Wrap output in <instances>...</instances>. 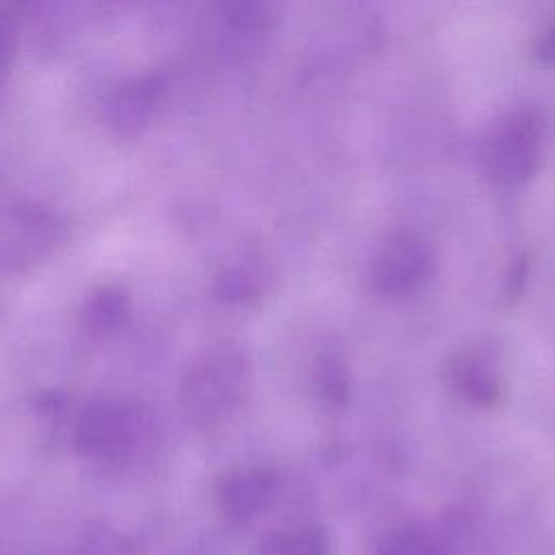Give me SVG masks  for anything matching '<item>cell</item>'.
<instances>
[{"label": "cell", "mask_w": 555, "mask_h": 555, "mask_svg": "<svg viewBox=\"0 0 555 555\" xmlns=\"http://www.w3.org/2000/svg\"><path fill=\"white\" fill-rule=\"evenodd\" d=\"M451 388L475 405H494L503 399L505 382L499 358L488 347H462L444 366Z\"/></svg>", "instance_id": "8992f818"}, {"label": "cell", "mask_w": 555, "mask_h": 555, "mask_svg": "<svg viewBox=\"0 0 555 555\" xmlns=\"http://www.w3.org/2000/svg\"><path fill=\"white\" fill-rule=\"evenodd\" d=\"M141 438L139 414L113 399L93 401L80 414L74 429L76 453L93 460H117L128 455Z\"/></svg>", "instance_id": "277c9868"}, {"label": "cell", "mask_w": 555, "mask_h": 555, "mask_svg": "<svg viewBox=\"0 0 555 555\" xmlns=\"http://www.w3.org/2000/svg\"><path fill=\"white\" fill-rule=\"evenodd\" d=\"M434 273L436 251L431 243L414 232H397L373 256L369 282L375 293L399 297L425 286Z\"/></svg>", "instance_id": "3957f363"}, {"label": "cell", "mask_w": 555, "mask_h": 555, "mask_svg": "<svg viewBox=\"0 0 555 555\" xmlns=\"http://www.w3.org/2000/svg\"><path fill=\"white\" fill-rule=\"evenodd\" d=\"M258 555H330V538L314 522H295L269 533Z\"/></svg>", "instance_id": "8fae6325"}, {"label": "cell", "mask_w": 555, "mask_h": 555, "mask_svg": "<svg viewBox=\"0 0 555 555\" xmlns=\"http://www.w3.org/2000/svg\"><path fill=\"white\" fill-rule=\"evenodd\" d=\"M538 56L544 61L555 59V24L546 28V33L538 39V48H535Z\"/></svg>", "instance_id": "4fadbf2b"}, {"label": "cell", "mask_w": 555, "mask_h": 555, "mask_svg": "<svg viewBox=\"0 0 555 555\" xmlns=\"http://www.w3.org/2000/svg\"><path fill=\"white\" fill-rule=\"evenodd\" d=\"M59 225L54 217L41 208H20L13 223L11 234L7 238L4 256L13 267L22 262H33L43 256L56 238Z\"/></svg>", "instance_id": "ba28073f"}, {"label": "cell", "mask_w": 555, "mask_h": 555, "mask_svg": "<svg viewBox=\"0 0 555 555\" xmlns=\"http://www.w3.org/2000/svg\"><path fill=\"white\" fill-rule=\"evenodd\" d=\"M544 117L535 106H522L494 121L483 150L490 178L503 186L527 182L540 167Z\"/></svg>", "instance_id": "7a4b0ae2"}, {"label": "cell", "mask_w": 555, "mask_h": 555, "mask_svg": "<svg viewBox=\"0 0 555 555\" xmlns=\"http://www.w3.org/2000/svg\"><path fill=\"white\" fill-rule=\"evenodd\" d=\"M132 314L130 297L119 286L98 288L85 304V327L95 336H106L121 330Z\"/></svg>", "instance_id": "30bf717a"}, {"label": "cell", "mask_w": 555, "mask_h": 555, "mask_svg": "<svg viewBox=\"0 0 555 555\" xmlns=\"http://www.w3.org/2000/svg\"><path fill=\"white\" fill-rule=\"evenodd\" d=\"M249 366L241 349L219 345L204 351L184 373L178 408L195 427H210L228 418L245 399Z\"/></svg>", "instance_id": "6da1fadb"}, {"label": "cell", "mask_w": 555, "mask_h": 555, "mask_svg": "<svg viewBox=\"0 0 555 555\" xmlns=\"http://www.w3.org/2000/svg\"><path fill=\"white\" fill-rule=\"evenodd\" d=\"M379 555H449L447 548L427 531L421 529H397L379 548Z\"/></svg>", "instance_id": "7c38bea8"}, {"label": "cell", "mask_w": 555, "mask_h": 555, "mask_svg": "<svg viewBox=\"0 0 555 555\" xmlns=\"http://www.w3.org/2000/svg\"><path fill=\"white\" fill-rule=\"evenodd\" d=\"M163 91L158 76H141L119 87L106 106V119L115 134L134 137L143 132Z\"/></svg>", "instance_id": "52a82bcc"}, {"label": "cell", "mask_w": 555, "mask_h": 555, "mask_svg": "<svg viewBox=\"0 0 555 555\" xmlns=\"http://www.w3.org/2000/svg\"><path fill=\"white\" fill-rule=\"evenodd\" d=\"M278 473L271 466L247 464L223 473L215 488V503L230 522H247L271 505L278 494Z\"/></svg>", "instance_id": "5b68a950"}, {"label": "cell", "mask_w": 555, "mask_h": 555, "mask_svg": "<svg viewBox=\"0 0 555 555\" xmlns=\"http://www.w3.org/2000/svg\"><path fill=\"white\" fill-rule=\"evenodd\" d=\"M312 386L325 408H343L351 392V371L345 353L336 347H323L314 360Z\"/></svg>", "instance_id": "9c48e42d"}]
</instances>
